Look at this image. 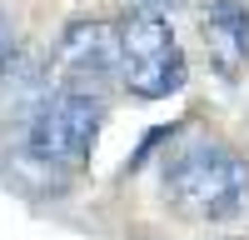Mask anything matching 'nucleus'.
Returning a JSON list of instances; mask_svg holds the SVG:
<instances>
[{
  "label": "nucleus",
  "mask_w": 249,
  "mask_h": 240,
  "mask_svg": "<svg viewBox=\"0 0 249 240\" xmlns=\"http://www.w3.org/2000/svg\"><path fill=\"white\" fill-rule=\"evenodd\" d=\"M164 200L210 225H230L249 215V160L224 140H195L164 160Z\"/></svg>",
  "instance_id": "f257e3e1"
},
{
  "label": "nucleus",
  "mask_w": 249,
  "mask_h": 240,
  "mask_svg": "<svg viewBox=\"0 0 249 240\" xmlns=\"http://www.w3.org/2000/svg\"><path fill=\"white\" fill-rule=\"evenodd\" d=\"M10 60H15V30H10V20H5V10H0V75L10 70Z\"/></svg>",
  "instance_id": "0eeeda50"
},
{
  "label": "nucleus",
  "mask_w": 249,
  "mask_h": 240,
  "mask_svg": "<svg viewBox=\"0 0 249 240\" xmlns=\"http://www.w3.org/2000/svg\"><path fill=\"white\" fill-rule=\"evenodd\" d=\"M120 40H124V80L140 100H164L184 90L190 70H184L179 40L160 10H130L120 20Z\"/></svg>",
  "instance_id": "7ed1b4c3"
},
{
  "label": "nucleus",
  "mask_w": 249,
  "mask_h": 240,
  "mask_svg": "<svg viewBox=\"0 0 249 240\" xmlns=\"http://www.w3.org/2000/svg\"><path fill=\"white\" fill-rule=\"evenodd\" d=\"M164 135H175V125H160V130H150V135H144V140H140V150L130 155V170H140V160H144V155H150V150L160 145V140H164Z\"/></svg>",
  "instance_id": "6e6552de"
},
{
  "label": "nucleus",
  "mask_w": 249,
  "mask_h": 240,
  "mask_svg": "<svg viewBox=\"0 0 249 240\" xmlns=\"http://www.w3.org/2000/svg\"><path fill=\"white\" fill-rule=\"evenodd\" d=\"M224 240H249V220H244V225H239L234 235H224Z\"/></svg>",
  "instance_id": "9d476101"
},
{
  "label": "nucleus",
  "mask_w": 249,
  "mask_h": 240,
  "mask_svg": "<svg viewBox=\"0 0 249 240\" xmlns=\"http://www.w3.org/2000/svg\"><path fill=\"white\" fill-rule=\"evenodd\" d=\"M55 65L65 70L75 85H95V80H110L115 70H124V40L120 25L110 20H70L60 30V45H55Z\"/></svg>",
  "instance_id": "20e7f679"
},
{
  "label": "nucleus",
  "mask_w": 249,
  "mask_h": 240,
  "mask_svg": "<svg viewBox=\"0 0 249 240\" xmlns=\"http://www.w3.org/2000/svg\"><path fill=\"white\" fill-rule=\"evenodd\" d=\"M10 175H15V185L30 190V195H60L70 185V170H60V165H50V160H40L30 150H20L10 160Z\"/></svg>",
  "instance_id": "423d86ee"
},
{
  "label": "nucleus",
  "mask_w": 249,
  "mask_h": 240,
  "mask_svg": "<svg viewBox=\"0 0 249 240\" xmlns=\"http://www.w3.org/2000/svg\"><path fill=\"white\" fill-rule=\"evenodd\" d=\"M204 35L214 40V50L224 60L249 65V10L239 0H214V5L204 10Z\"/></svg>",
  "instance_id": "39448f33"
},
{
  "label": "nucleus",
  "mask_w": 249,
  "mask_h": 240,
  "mask_svg": "<svg viewBox=\"0 0 249 240\" xmlns=\"http://www.w3.org/2000/svg\"><path fill=\"white\" fill-rule=\"evenodd\" d=\"M100 125H105V100L95 90H85V85H65V90H55L45 105L30 115L25 150L75 175V170L90 165Z\"/></svg>",
  "instance_id": "f03ea898"
},
{
  "label": "nucleus",
  "mask_w": 249,
  "mask_h": 240,
  "mask_svg": "<svg viewBox=\"0 0 249 240\" xmlns=\"http://www.w3.org/2000/svg\"><path fill=\"white\" fill-rule=\"evenodd\" d=\"M135 5H140V10H160V15H164V10H175L179 0H135Z\"/></svg>",
  "instance_id": "1a4fd4ad"
}]
</instances>
